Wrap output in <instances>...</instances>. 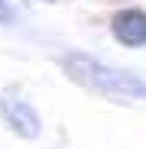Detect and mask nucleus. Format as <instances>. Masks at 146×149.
<instances>
[{
  "instance_id": "obj_2",
  "label": "nucleus",
  "mask_w": 146,
  "mask_h": 149,
  "mask_svg": "<svg viewBox=\"0 0 146 149\" xmlns=\"http://www.w3.org/2000/svg\"><path fill=\"white\" fill-rule=\"evenodd\" d=\"M0 120L20 139H39V133H42V117H39L36 104L20 88L0 91Z\"/></svg>"
},
{
  "instance_id": "obj_4",
  "label": "nucleus",
  "mask_w": 146,
  "mask_h": 149,
  "mask_svg": "<svg viewBox=\"0 0 146 149\" xmlns=\"http://www.w3.org/2000/svg\"><path fill=\"white\" fill-rule=\"evenodd\" d=\"M20 23V0H0V26Z\"/></svg>"
},
{
  "instance_id": "obj_3",
  "label": "nucleus",
  "mask_w": 146,
  "mask_h": 149,
  "mask_svg": "<svg viewBox=\"0 0 146 149\" xmlns=\"http://www.w3.org/2000/svg\"><path fill=\"white\" fill-rule=\"evenodd\" d=\"M110 33L120 45L140 49L146 45V10L143 7H124L110 16Z\"/></svg>"
},
{
  "instance_id": "obj_1",
  "label": "nucleus",
  "mask_w": 146,
  "mask_h": 149,
  "mask_svg": "<svg viewBox=\"0 0 146 149\" xmlns=\"http://www.w3.org/2000/svg\"><path fill=\"white\" fill-rule=\"evenodd\" d=\"M65 78L71 84H78L104 101L114 104H146V78H140L136 71L110 65L104 58H97L91 52H81V49H71L59 58Z\"/></svg>"
}]
</instances>
